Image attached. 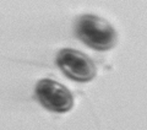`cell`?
Here are the masks:
<instances>
[{"label": "cell", "instance_id": "3", "mask_svg": "<svg viewBox=\"0 0 147 130\" xmlns=\"http://www.w3.org/2000/svg\"><path fill=\"white\" fill-rule=\"evenodd\" d=\"M34 93L44 108L55 113H66L74 106V96L64 85L52 79L37 82Z\"/></svg>", "mask_w": 147, "mask_h": 130}, {"label": "cell", "instance_id": "1", "mask_svg": "<svg viewBox=\"0 0 147 130\" xmlns=\"http://www.w3.org/2000/svg\"><path fill=\"white\" fill-rule=\"evenodd\" d=\"M75 35L92 49L104 52L117 43V32L107 20L96 15H82L76 20Z\"/></svg>", "mask_w": 147, "mask_h": 130}, {"label": "cell", "instance_id": "2", "mask_svg": "<svg viewBox=\"0 0 147 130\" xmlns=\"http://www.w3.org/2000/svg\"><path fill=\"white\" fill-rule=\"evenodd\" d=\"M57 65L65 75L77 82H87L96 77L97 69L90 57L71 48H64L57 54Z\"/></svg>", "mask_w": 147, "mask_h": 130}]
</instances>
